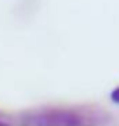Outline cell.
<instances>
[{
  "label": "cell",
  "instance_id": "6da1fadb",
  "mask_svg": "<svg viewBox=\"0 0 119 126\" xmlns=\"http://www.w3.org/2000/svg\"><path fill=\"white\" fill-rule=\"evenodd\" d=\"M110 98H112V102H114V103H117V105H119V88H116V89L112 91Z\"/></svg>",
  "mask_w": 119,
  "mask_h": 126
}]
</instances>
